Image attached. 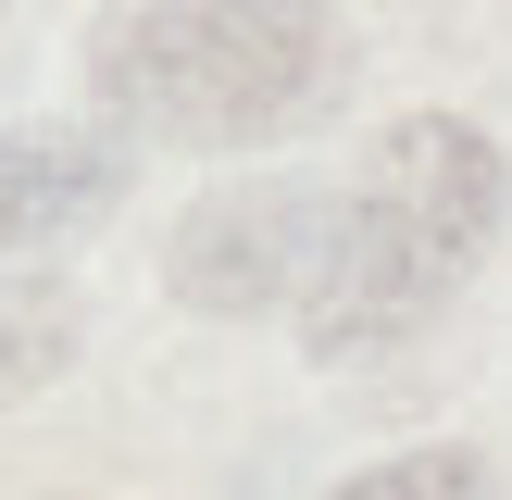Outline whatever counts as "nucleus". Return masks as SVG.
<instances>
[{
  "label": "nucleus",
  "mask_w": 512,
  "mask_h": 500,
  "mask_svg": "<svg viewBox=\"0 0 512 500\" xmlns=\"http://www.w3.org/2000/svg\"><path fill=\"white\" fill-rule=\"evenodd\" d=\"M325 250V188H225L175 238V300L200 313H288Z\"/></svg>",
  "instance_id": "obj_3"
},
{
  "label": "nucleus",
  "mask_w": 512,
  "mask_h": 500,
  "mask_svg": "<svg viewBox=\"0 0 512 500\" xmlns=\"http://www.w3.org/2000/svg\"><path fill=\"white\" fill-rule=\"evenodd\" d=\"M63 363H75V313H63L50 288H0V413L38 400Z\"/></svg>",
  "instance_id": "obj_5"
},
{
  "label": "nucleus",
  "mask_w": 512,
  "mask_h": 500,
  "mask_svg": "<svg viewBox=\"0 0 512 500\" xmlns=\"http://www.w3.org/2000/svg\"><path fill=\"white\" fill-rule=\"evenodd\" d=\"M113 200V150L88 138H0V250H38Z\"/></svg>",
  "instance_id": "obj_4"
},
{
  "label": "nucleus",
  "mask_w": 512,
  "mask_h": 500,
  "mask_svg": "<svg viewBox=\"0 0 512 500\" xmlns=\"http://www.w3.org/2000/svg\"><path fill=\"white\" fill-rule=\"evenodd\" d=\"M325 13L338 0H113L100 13V100L138 138H263L313 113L325 88Z\"/></svg>",
  "instance_id": "obj_2"
},
{
  "label": "nucleus",
  "mask_w": 512,
  "mask_h": 500,
  "mask_svg": "<svg viewBox=\"0 0 512 500\" xmlns=\"http://www.w3.org/2000/svg\"><path fill=\"white\" fill-rule=\"evenodd\" d=\"M500 225V150L450 113H413L388 125L375 175L350 200H325V250L300 275V338L313 363H375L388 338L438 325V300L475 275Z\"/></svg>",
  "instance_id": "obj_1"
},
{
  "label": "nucleus",
  "mask_w": 512,
  "mask_h": 500,
  "mask_svg": "<svg viewBox=\"0 0 512 500\" xmlns=\"http://www.w3.org/2000/svg\"><path fill=\"white\" fill-rule=\"evenodd\" d=\"M325 500H500V475H488V450H400V463H363Z\"/></svg>",
  "instance_id": "obj_6"
}]
</instances>
